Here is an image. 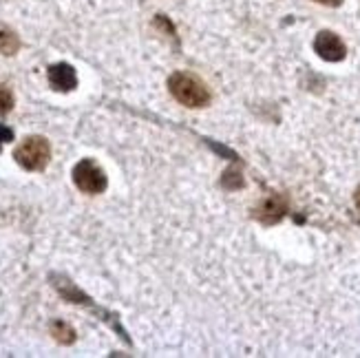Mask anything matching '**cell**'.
I'll return each mask as SVG.
<instances>
[{"mask_svg": "<svg viewBox=\"0 0 360 358\" xmlns=\"http://www.w3.org/2000/svg\"><path fill=\"white\" fill-rule=\"evenodd\" d=\"M168 91L179 104L188 108H203L210 104V91L206 82L188 71H175L168 77Z\"/></svg>", "mask_w": 360, "mask_h": 358, "instance_id": "cell-1", "label": "cell"}, {"mask_svg": "<svg viewBox=\"0 0 360 358\" xmlns=\"http://www.w3.org/2000/svg\"><path fill=\"white\" fill-rule=\"evenodd\" d=\"M13 160L20 168L40 173L51 162V144L42 135H29L13 148Z\"/></svg>", "mask_w": 360, "mask_h": 358, "instance_id": "cell-2", "label": "cell"}, {"mask_svg": "<svg viewBox=\"0 0 360 358\" xmlns=\"http://www.w3.org/2000/svg\"><path fill=\"white\" fill-rule=\"evenodd\" d=\"M73 184L77 191L86 195H102L108 186V177L100 164H96L91 158H84L73 166Z\"/></svg>", "mask_w": 360, "mask_h": 358, "instance_id": "cell-3", "label": "cell"}, {"mask_svg": "<svg viewBox=\"0 0 360 358\" xmlns=\"http://www.w3.org/2000/svg\"><path fill=\"white\" fill-rule=\"evenodd\" d=\"M290 210V197L285 193H272L263 197L252 210V217L263 226H274L278 224Z\"/></svg>", "mask_w": 360, "mask_h": 358, "instance_id": "cell-4", "label": "cell"}, {"mask_svg": "<svg viewBox=\"0 0 360 358\" xmlns=\"http://www.w3.org/2000/svg\"><path fill=\"white\" fill-rule=\"evenodd\" d=\"M314 51L325 62H342L347 58V44L334 31H319L314 38Z\"/></svg>", "mask_w": 360, "mask_h": 358, "instance_id": "cell-5", "label": "cell"}, {"mask_svg": "<svg viewBox=\"0 0 360 358\" xmlns=\"http://www.w3.org/2000/svg\"><path fill=\"white\" fill-rule=\"evenodd\" d=\"M46 77H49V84L53 91L71 93L73 89H77V73L69 62H56V65H51L49 71H46Z\"/></svg>", "mask_w": 360, "mask_h": 358, "instance_id": "cell-6", "label": "cell"}, {"mask_svg": "<svg viewBox=\"0 0 360 358\" xmlns=\"http://www.w3.org/2000/svg\"><path fill=\"white\" fill-rule=\"evenodd\" d=\"M20 51V38L18 34L7 27V25H0V53L3 56H15Z\"/></svg>", "mask_w": 360, "mask_h": 358, "instance_id": "cell-7", "label": "cell"}, {"mask_svg": "<svg viewBox=\"0 0 360 358\" xmlns=\"http://www.w3.org/2000/svg\"><path fill=\"white\" fill-rule=\"evenodd\" d=\"M49 332H51V336L58 340L60 345H73L75 340H77V334H75V330L71 328V325H69L67 321H60V319L51 321V325H49Z\"/></svg>", "mask_w": 360, "mask_h": 358, "instance_id": "cell-8", "label": "cell"}, {"mask_svg": "<svg viewBox=\"0 0 360 358\" xmlns=\"http://www.w3.org/2000/svg\"><path fill=\"white\" fill-rule=\"evenodd\" d=\"M221 186L226 191H239L243 188V177H241V170L237 168V162H234L226 173L221 175Z\"/></svg>", "mask_w": 360, "mask_h": 358, "instance_id": "cell-9", "label": "cell"}, {"mask_svg": "<svg viewBox=\"0 0 360 358\" xmlns=\"http://www.w3.org/2000/svg\"><path fill=\"white\" fill-rule=\"evenodd\" d=\"M153 23H155V27H158V29H162L166 36H170V38H173L175 42H179L177 29H175V25H173V23H170V20L166 18V15L158 13V15H155V20H153Z\"/></svg>", "mask_w": 360, "mask_h": 358, "instance_id": "cell-10", "label": "cell"}, {"mask_svg": "<svg viewBox=\"0 0 360 358\" xmlns=\"http://www.w3.org/2000/svg\"><path fill=\"white\" fill-rule=\"evenodd\" d=\"M13 104H15V98H13L11 89L5 87V84H0V115L9 113L13 108Z\"/></svg>", "mask_w": 360, "mask_h": 358, "instance_id": "cell-11", "label": "cell"}, {"mask_svg": "<svg viewBox=\"0 0 360 358\" xmlns=\"http://www.w3.org/2000/svg\"><path fill=\"white\" fill-rule=\"evenodd\" d=\"M7 142H13V131L5 127V124H0V151H3V144Z\"/></svg>", "mask_w": 360, "mask_h": 358, "instance_id": "cell-12", "label": "cell"}, {"mask_svg": "<svg viewBox=\"0 0 360 358\" xmlns=\"http://www.w3.org/2000/svg\"><path fill=\"white\" fill-rule=\"evenodd\" d=\"M314 3H319V5H325V7H340L345 0H314Z\"/></svg>", "mask_w": 360, "mask_h": 358, "instance_id": "cell-13", "label": "cell"}, {"mask_svg": "<svg viewBox=\"0 0 360 358\" xmlns=\"http://www.w3.org/2000/svg\"><path fill=\"white\" fill-rule=\"evenodd\" d=\"M354 204H356V208L360 210V186H358L356 193H354Z\"/></svg>", "mask_w": 360, "mask_h": 358, "instance_id": "cell-14", "label": "cell"}]
</instances>
